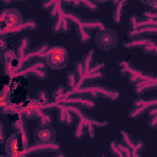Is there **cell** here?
I'll return each mask as SVG.
<instances>
[{"label":"cell","mask_w":157,"mask_h":157,"mask_svg":"<svg viewBox=\"0 0 157 157\" xmlns=\"http://www.w3.org/2000/svg\"><path fill=\"white\" fill-rule=\"evenodd\" d=\"M74 94H88L93 99H96L97 97H103V98H105V99H108L110 102H115L120 97L118 91L112 90V88L105 87V86H99V85H92V86L69 90L65 97H72Z\"/></svg>","instance_id":"obj_1"},{"label":"cell","mask_w":157,"mask_h":157,"mask_svg":"<svg viewBox=\"0 0 157 157\" xmlns=\"http://www.w3.org/2000/svg\"><path fill=\"white\" fill-rule=\"evenodd\" d=\"M44 63L48 67L53 70H61L69 63V53L63 45L50 47L48 53L44 56Z\"/></svg>","instance_id":"obj_2"},{"label":"cell","mask_w":157,"mask_h":157,"mask_svg":"<svg viewBox=\"0 0 157 157\" xmlns=\"http://www.w3.org/2000/svg\"><path fill=\"white\" fill-rule=\"evenodd\" d=\"M118 40H119L118 33L112 28H104L97 32L94 37L96 45L98 47V49L103 52H110L112 49H114L115 45L118 44Z\"/></svg>","instance_id":"obj_3"},{"label":"cell","mask_w":157,"mask_h":157,"mask_svg":"<svg viewBox=\"0 0 157 157\" xmlns=\"http://www.w3.org/2000/svg\"><path fill=\"white\" fill-rule=\"evenodd\" d=\"M45 63L40 61L39 59L32 60L31 63H28L27 65H25V67L18 72L20 75L27 76V75H32L39 80H44L48 77V71L45 69Z\"/></svg>","instance_id":"obj_4"},{"label":"cell","mask_w":157,"mask_h":157,"mask_svg":"<svg viewBox=\"0 0 157 157\" xmlns=\"http://www.w3.org/2000/svg\"><path fill=\"white\" fill-rule=\"evenodd\" d=\"M1 28H12L23 22L22 15L17 9H5L1 12Z\"/></svg>","instance_id":"obj_5"},{"label":"cell","mask_w":157,"mask_h":157,"mask_svg":"<svg viewBox=\"0 0 157 157\" xmlns=\"http://www.w3.org/2000/svg\"><path fill=\"white\" fill-rule=\"evenodd\" d=\"M33 137L36 142H50L55 141L56 137V131L50 124H39L34 131H33Z\"/></svg>","instance_id":"obj_6"},{"label":"cell","mask_w":157,"mask_h":157,"mask_svg":"<svg viewBox=\"0 0 157 157\" xmlns=\"http://www.w3.org/2000/svg\"><path fill=\"white\" fill-rule=\"evenodd\" d=\"M61 150V145L58 141H50V142H36L33 145H29L23 152L26 155H34V153H42V152H59Z\"/></svg>","instance_id":"obj_7"},{"label":"cell","mask_w":157,"mask_h":157,"mask_svg":"<svg viewBox=\"0 0 157 157\" xmlns=\"http://www.w3.org/2000/svg\"><path fill=\"white\" fill-rule=\"evenodd\" d=\"M38 27V23L34 18H26L23 20V22L16 27H12V28H1V37H5L6 34H16L18 32H22V31H26V29H29V31H34L37 29Z\"/></svg>","instance_id":"obj_8"},{"label":"cell","mask_w":157,"mask_h":157,"mask_svg":"<svg viewBox=\"0 0 157 157\" xmlns=\"http://www.w3.org/2000/svg\"><path fill=\"white\" fill-rule=\"evenodd\" d=\"M58 103L71 104V105H80L81 108H88V109H93L97 105L96 99H93L91 97L90 98H85V97H64Z\"/></svg>","instance_id":"obj_9"},{"label":"cell","mask_w":157,"mask_h":157,"mask_svg":"<svg viewBox=\"0 0 157 157\" xmlns=\"http://www.w3.org/2000/svg\"><path fill=\"white\" fill-rule=\"evenodd\" d=\"M120 135H121V137H123V141H124V144L131 150V151H134V152H137V153H140L144 148H145V142H144V140H140V139H134L129 132H126L125 130H121L120 131Z\"/></svg>","instance_id":"obj_10"},{"label":"cell","mask_w":157,"mask_h":157,"mask_svg":"<svg viewBox=\"0 0 157 157\" xmlns=\"http://www.w3.org/2000/svg\"><path fill=\"white\" fill-rule=\"evenodd\" d=\"M5 151L9 156L15 155L17 152H22V146H21V140H20L18 132L11 134L7 137V140L5 141Z\"/></svg>","instance_id":"obj_11"},{"label":"cell","mask_w":157,"mask_h":157,"mask_svg":"<svg viewBox=\"0 0 157 157\" xmlns=\"http://www.w3.org/2000/svg\"><path fill=\"white\" fill-rule=\"evenodd\" d=\"M66 13L59 16L56 20H54V22L52 23V32L55 34L59 33H67L71 29V22L66 18L65 16Z\"/></svg>","instance_id":"obj_12"},{"label":"cell","mask_w":157,"mask_h":157,"mask_svg":"<svg viewBox=\"0 0 157 157\" xmlns=\"http://www.w3.org/2000/svg\"><path fill=\"white\" fill-rule=\"evenodd\" d=\"M153 44H157V40L152 39L150 37L142 36V37H137V38H134V39H129L128 42L124 43V47L125 48H135V47L145 48L147 45H153Z\"/></svg>","instance_id":"obj_13"},{"label":"cell","mask_w":157,"mask_h":157,"mask_svg":"<svg viewBox=\"0 0 157 157\" xmlns=\"http://www.w3.org/2000/svg\"><path fill=\"white\" fill-rule=\"evenodd\" d=\"M29 45H31V42H29L28 37L25 36V37H22L20 39V42L17 44V50H16V55H17V59L20 61H22L26 58V55L29 53V50H28Z\"/></svg>","instance_id":"obj_14"},{"label":"cell","mask_w":157,"mask_h":157,"mask_svg":"<svg viewBox=\"0 0 157 157\" xmlns=\"http://www.w3.org/2000/svg\"><path fill=\"white\" fill-rule=\"evenodd\" d=\"M113 4V20L115 23H120L124 16V7L128 5V1H112Z\"/></svg>","instance_id":"obj_15"},{"label":"cell","mask_w":157,"mask_h":157,"mask_svg":"<svg viewBox=\"0 0 157 157\" xmlns=\"http://www.w3.org/2000/svg\"><path fill=\"white\" fill-rule=\"evenodd\" d=\"M140 70L141 69H137L136 66H134L128 60H124V61H120L119 63V71H120V75L121 76H131V75L137 74Z\"/></svg>","instance_id":"obj_16"},{"label":"cell","mask_w":157,"mask_h":157,"mask_svg":"<svg viewBox=\"0 0 157 157\" xmlns=\"http://www.w3.org/2000/svg\"><path fill=\"white\" fill-rule=\"evenodd\" d=\"M26 117L23 114H17L16 118L12 119L11 124H12V128L16 130V132H23V131H27V121H26Z\"/></svg>","instance_id":"obj_17"},{"label":"cell","mask_w":157,"mask_h":157,"mask_svg":"<svg viewBox=\"0 0 157 157\" xmlns=\"http://www.w3.org/2000/svg\"><path fill=\"white\" fill-rule=\"evenodd\" d=\"M80 26L83 27L85 29L90 31V32L93 31V29H98V32H99V31H102V29L105 28L104 25H103V22L99 21L98 18H93V20H83L82 25H80Z\"/></svg>","instance_id":"obj_18"},{"label":"cell","mask_w":157,"mask_h":157,"mask_svg":"<svg viewBox=\"0 0 157 157\" xmlns=\"http://www.w3.org/2000/svg\"><path fill=\"white\" fill-rule=\"evenodd\" d=\"M80 80H81V76L75 71H69L67 75H66V86L69 90H74V88H77L78 85H80Z\"/></svg>","instance_id":"obj_19"},{"label":"cell","mask_w":157,"mask_h":157,"mask_svg":"<svg viewBox=\"0 0 157 157\" xmlns=\"http://www.w3.org/2000/svg\"><path fill=\"white\" fill-rule=\"evenodd\" d=\"M63 5H64V2H63V1H56V2H55V5H54L49 11H48L49 16H50L52 18L56 20L59 16H61V15L66 13V10H65V9H63Z\"/></svg>","instance_id":"obj_20"},{"label":"cell","mask_w":157,"mask_h":157,"mask_svg":"<svg viewBox=\"0 0 157 157\" xmlns=\"http://www.w3.org/2000/svg\"><path fill=\"white\" fill-rule=\"evenodd\" d=\"M76 27V33H77V37H78V42L81 44H86L90 42V38H91V32L85 29L83 27L81 26H75Z\"/></svg>","instance_id":"obj_21"},{"label":"cell","mask_w":157,"mask_h":157,"mask_svg":"<svg viewBox=\"0 0 157 157\" xmlns=\"http://www.w3.org/2000/svg\"><path fill=\"white\" fill-rule=\"evenodd\" d=\"M67 91H69L67 86L60 85V86H58V87L54 90V92H53V94H52V98L54 99V102H60V99H63V98L66 96Z\"/></svg>","instance_id":"obj_22"},{"label":"cell","mask_w":157,"mask_h":157,"mask_svg":"<svg viewBox=\"0 0 157 157\" xmlns=\"http://www.w3.org/2000/svg\"><path fill=\"white\" fill-rule=\"evenodd\" d=\"M151 108L147 107V105H142V107H137V108H132L130 112H129V118L130 119H137L140 118L141 115H144L145 113H148Z\"/></svg>","instance_id":"obj_23"},{"label":"cell","mask_w":157,"mask_h":157,"mask_svg":"<svg viewBox=\"0 0 157 157\" xmlns=\"http://www.w3.org/2000/svg\"><path fill=\"white\" fill-rule=\"evenodd\" d=\"M93 55H94V50H90L88 53H86L82 59H81V63L83 65V70H85V74L88 72V70L91 69V64L93 61Z\"/></svg>","instance_id":"obj_24"},{"label":"cell","mask_w":157,"mask_h":157,"mask_svg":"<svg viewBox=\"0 0 157 157\" xmlns=\"http://www.w3.org/2000/svg\"><path fill=\"white\" fill-rule=\"evenodd\" d=\"M39 124H52L53 121V117L48 113H45L44 109H40L39 113H38V117H37Z\"/></svg>","instance_id":"obj_25"},{"label":"cell","mask_w":157,"mask_h":157,"mask_svg":"<svg viewBox=\"0 0 157 157\" xmlns=\"http://www.w3.org/2000/svg\"><path fill=\"white\" fill-rule=\"evenodd\" d=\"M109 150H110V152H112L115 157H126V156L124 155V152L118 147L117 141H112V142L109 144Z\"/></svg>","instance_id":"obj_26"},{"label":"cell","mask_w":157,"mask_h":157,"mask_svg":"<svg viewBox=\"0 0 157 157\" xmlns=\"http://www.w3.org/2000/svg\"><path fill=\"white\" fill-rule=\"evenodd\" d=\"M37 99L43 104V105H45V104H48L49 103V94H48V92L45 91V90H39L38 92H37Z\"/></svg>","instance_id":"obj_27"},{"label":"cell","mask_w":157,"mask_h":157,"mask_svg":"<svg viewBox=\"0 0 157 157\" xmlns=\"http://www.w3.org/2000/svg\"><path fill=\"white\" fill-rule=\"evenodd\" d=\"M81 6L91 10V11H97L98 10V1H81Z\"/></svg>","instance_id":"obj_28"},{"label":"cell","mask_w":157,"mask_h":157,"mask_svg":"<svg viewBox=\"0 0 157 157\" xmlns=\"http://www.w3.org/2000/svg\"><path fill=\"white\" fill-rule=\"evenodd\" d=\"M142 52H144L145 54H155V55H157V44L147 45V47L142 48Z\"/></svg>","instance_id":"obj_29"},{"label":"cell","mask_w":157,"mask_h":157,"mask_svg":"<svg viewBox=\"0 0 157 157\" xmlns=\"http://www.w3.org/2000/svg\"><path fill=\"white\" fill-rule=\"evenodd\" d=\"M55 2H56V1H43V2H42V7H43L44 10H47V11H49V10L55 5Z\"/></svg>","instance_id":"obj_30"},{"label":"cell","mask_w":157,"mask_h":157,"mask_svg":"<svg viewBox=\"0 0 157 157\" xmlns=\"http://www.w3.org/2000/svg\"><path fill=\"white\" fill-rule=\"evenodd\" d=\"M144 4L147 5V6H150V7H151L150 10L157 11V0H155V1H144Z\"/></svg>","instance_id":"obj_31"},{"label":"cell","mask_w":157,"mask_h":157,"mask_svg":"<svg viewBox=\"0 0 157 157\" xmlns=\"http://www.w3.org/2000/svg\"><path fill=\"white\" fill-rule=\"evenodd\" d=\"M2 157H28V155H26L23 151L22 152H17V153H15V155H7V156H2Z\"/></svg>","instance_id":"obj_32"},{"label":"cell","mask_w":157,"mask_h":157,"mask_svg":"<svg viewBox=\"0 0 157 157\" xmlns=\"http://www.w3.org/2000/svg\"><path fill=\"white\" fill-rule=\"evenodd\" d=\"M5 139V130H4V124L0 123V141L2 142Z\"/></svg>","instance_id":"obj_33"},{"label":"cell","mask_w":157,"mask_h":157,"mask_svg":"<svg viewBox=\"0 0 157 157\" xmlns=\"http://www.w3.org/2000/svg\"><path fill=\"white\" fill-rule=\"evenodd\" d=\"M53 157H66V155H65V153H61V152H58V153H55Z\"/></svg>","instance_id":"obj_34"},{"label":"cell","mask_w":157,"mask_h":157,"mask_svg":"<svg viewBox=\"0 0 157 157\" xmlns=\"http://www.w3.org/2000/svg\"><path fill=\"white\" fill-rule=\"evenodd\" d=\"M11 2H12L11 0H10V1H2V4H6V5H7V4H11Z\"/></svg>","instance_id":"obj_35"},{"label":"cell","mask_w":157,"mask_h":157,"mask_svg":"<svg viewBox=\"0 0 157 157\" xmlns=\"http://www.w3.org/2000/svg\"><path fill=\"white\" fill-rule=\"evenodd\" d=\"M101 157H105V156H101Z\"/></svg>","instance_id":"obj_36"}]
</instances>
